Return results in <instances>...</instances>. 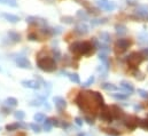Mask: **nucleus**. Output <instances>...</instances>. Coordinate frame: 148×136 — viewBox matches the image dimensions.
<instances>
[{
	"label": "nucleus",
	"instance_id": "a18cd8bd",
	"mask_svg": "<svg viewBox=\"0 0 148 136\" xmlns=\"http://www.w3.org/2000/svg\"><path fill=\"white\" fill-rule=\"evenodd\" d=\"M140 53L143 54V56L145 57V60H148V47H146V48H143V50H141Z\"/></svg>",
	"mask_w": 148,
	"mask_h": 136
},
{
	"label": "nucleus",
	"instance_id": "9d476101",
	"mask_svg": "<svg viewBox=\"0 0 148 136\" xmlns=\"http://www.w3.org/2000/svg\"><path fill=\"white\" fill-rule=\"evenodd\" d=\"M27 23L31 24V25L41 27V28L47 27V20H45L42 17H38V16H29V17H27Z\"/></svg>",
	"mask_w": 148,
	"mask_h": 136
},
{
	"label": "nucleus",
	"instance_id": "423d86ee",
	"mask_svg": "<svg viewBox=\"0 0 148 136\" xmlns=\"http://www.w3.org/2000/svg\"><path fill=\"white\" fill-rule=\"evenodd\" d=\"M138 120H139V118H137L136 116L125 114V117L122 119V124L125 126V128H127L130 132H132L138 127Z\"/></svg>",
	"mask_w": 148,
	"mask_h": 136
},
{
	"label": "nucleus",
	"instance_id": "2f4dec72",
	"mask_svg": "<svg viewBox=\"0 0 148 136\" xmlns=\"http://www.w3.org/2000/svg\"><path fill=\"white\" fill-rule=\"evenodd\" d=\"M61 21H62L64 24H74L75 22H76L73 16H62V17H61Z\"/></svg>",
	"mask_w": 148,
	"mask_h": 136
},
{
	"label": "nucleus",
	"instance_id": "37998d69",
	"mask_svg": "<svg viewBox=\"0 0 148 136\" xmlns=\"http://www.w3.org/2000/svg\"><path fill=\"white\" fill-rule=\"evenodd\" d=\"M84 120L88 124V125H93L94 124V119L92 118V117H88V116H85V118H84Z\"/></svg>",
	"mask_w": 148,
	"mask_h": 136
},
{
	"label": "nucleus",
	"instance_id": "c03bdc74",
	"mask_svg": "<svg viewBox=\"0 0 148 136\" xmlns=\"http://www.w3.org/2000/svg\"><path fill=\"white\" fill-rule=\"evenodd\" d=\"M6 5H8L10 7H17V1L16 0H7Z\"/></svg>",
	"mask_w": 148,
	"mask_h": 136
},
{
	"label": "nucleus",
	"instance_id": "f257e3e1",
	"mask_svg": "<svg viewBox=\"0 0 148 136\" xmlns=\"http://www.w3.org/2000/svg\"><path fill=\"white\" fill-rule=\"evenodd\" d=\"M76 105L79 107L80 111L86 113V116L94 118L98 116L100 110L106 105L103 96L98 92H80L76 99H75Z\"/></svg>",
	"mask_w": 148,
	"mask_h": 136
},
{
	"label": "nucleus",
	"instance_id": "6e6552de",
	"mask_svg": "<svg viewBox=\"0 0 148 136\" xmlns=\"http://www.w3.org/2000/svg\"><path fill=\"white\" fill-rule=\"evenodd\" d=\"M99 118L100 120L107 122V124H111L114 121V117H112V113H111L110 106L108 105H105L101 110H100V114H99Z\"/></svg>",
	"mask_w": 148,
	"mask_h": 136
},
{
	"label": "nucleus",
	"instance_id": "b1692460",
	"mask_svg": "<svg viewBox=\"0 0 148 136\" xmlns=\"http://www.w3.org/2000/svg\"><path fill=\"white\" fill-rule=\"evenodd\" d=\"M100 86H101V88H102V89L108 90V92H115V90H117V89H118V87H117L116 85L110 84V82H102Z\"/></svg>",
	"mask_w": 148,
	"mask_h": 136
},
{
	"label": "nucleus",
	"instance_id": "0eeeda50",
	"mask_svg": "<svg viewBox=\"0 0 148 136\" xmlns=\"http://www.w3.org/2000/svg\"><path fill=\"white\" fill-rule=\"evenodd\" d=\"M131 18H134L136 21H139V20H143V21H148V7L147 6H139L136 12H134V15L131 16Z\"/></svg>",
	"mask_w": 148,
	"mask_h": 136
},
{
	"label": "nucleus",
	"instance_id": "c9c22d12",
	"mask_svg": "<svg viewBox=\"0 0 148 136\" xmlns=\"http://www.w3.org/2000/svg\"><path fill=\"white\" fill-rule=\"evenodd\" d=\"M14 117H15L18 121H22V120L24 119V117H25V113H24L23 111H15V112H14Z\"/></svg>",
	"mask_w": 148,
	"mask_h": 136
},
{
	"label": "nucleus",
	"instance_id": "4c0bfd02",
	"mask_svg": "<svg viewBox=\"0 0 148 136\" xmlns=\"http://www.w3.org/2000/svg\"><path fill=\"white\" fill-rule=\"evenodd\" d=\"M51 33L52 35H59L60 33H62V28L61 27H55L51 29Z\"/></svg>",
	"mask_w": 148,
	"mask_h": 136
},
{
	"label": "nucleus",
	"instance_id": "603ef678",
	"mask_svg": "<svg viewBox=\"0 0 148 136\" xmlns=\"http://www.w3.org/2000/svg\"><path fill=\"white\" fill-rule=\"evenodd\" d=\"M7 2V0H0V3H6Z\"/></svg>",
	"mask_w": 148,
	"mask_h": 136
},
{
	"label": "nucleus",
	"instance_id": "dca6fc26",
	"mask_svg": "<svg viewBox=\"0 0 148 136\" xmlns=\"http://www.w3.org/2000/svg\"><path fill=\"white\" fill-rule=\"evenodd\" d=\"M28 126L25 124H23L22 121H17V122H14V124H10V125H7L6 126V131L8 132H13V131H17L20 128H27Z\"/></svg>",
	"mask_w": 148,
	"mask_h": 136
},
{
	"label": "nucleus",
	"instance_id": "7c9ffc66",
	"mask_svg": "<svg viewBox=\"0 0 148 136\" xmlns=\"http://www.w3.org/2000/svg\"><path fill=\"white\" fill-rule=\"evenodd\" d=\"M138 126L145 131H148V119H139L138 120Z\"/></svg>",
	"mask_w": 148,
	"mask_h": 136
},
{
	"label": "nucleus",
	"instance_id": "9b49d317",
	"mask_svg": "<svg viewBox=\"0 0 148 136\" xmlns=\"http://www.w3.org/2000/svg\"><path fill=\"white\" fill-rule=\"evenodd\" d=\"M110 110H111V113H112V117H114V120L122 121V119L125 117V113H124L123 109H121L118 105H111Z\"/></svg>",
	"mask_w": 148,
	"mask_h": 136
},
{
	"label": "nucleus",
	"instance_id": "6ab92c4d",
	"mask_svg": "<svg viewBox=\"0 0 148 136\" xmlns=\"http://www.w3.org/2000/svg\"><path fill=\"white\" fill-rule=\"evenodd\" d=\"M99 41H101V42H103V44H106V45L110 44V41H111L110 34L108 33V32H105V31L99 32Z\"/></svg>",
	"mask_w": 148,
	"mask_h": 136
},
{
	"label": "nucleus",
	"instance_id": "f704fd0d",
	"mask_svg": "<svg viewBox=\"0 0 148 136\" xmlns=\"http://www.w3.org/2000/svg\"><path fill=\"white\" fill-rule=\"evenodd\" d=\"M94 80H95L94 75H91V77H90V78H88V79H87V80H86V81H85V82H84V84L82 85V87H83V88L90 87V86H91V85H92V84L94 82Z\"/></svg>",
	"mask_w": 148,
	"mask_h": 136
},
{
	"label": "nucleus",
	"instance_id": "473e14b6",
	"mask_svg": "<svg viewBox=\"0 0 148 136\" xmlns=\"http://www.w3.org/2000/svg\"><path fill=\"white\" fill-rule=\"evenodd\" d=\"M132 71H133V75H134L136 79H138L139 81H143V80L145 79V74L141 73L139 70H132Z\"/></svg>",
	"mask_w": 148,
	"mask_h": 136
},
{
	"label": "nucleus",
	"instance_id": "a878e982",
	"mask_svg": "<svg viewBox=\"0 0 148 136\" xmlns=\"http://www.w3.org/2000/svg\"><path fill=\"white\" fill-rule=\"evenodd\" d=\"M99 60L101 61V63H102V64H105L106 67H109V58H108L107 53L100 52V53H99Z\"/></svg>",
	"mask_w": 148,
	"mask_h": 136
},
{
	"label": "nucleus",
	"instance_id": "4468645a",
	"mask_svg": "<svg viewBox=\"0 0 148 136\" xmlns=\"http://www.w3.org/2000/svg\"><path fill=\"white\" fill-rule=\"evenodd\" d=\"M15 63H16V65L18 68L21 69H31L30 61L24 56H18L17 58H15Z\"/></svg>",
	"mask_w": 148,
	"mask_h": 136
},
{
	"label": "nucleus",
	"instance_id": "5fc2aeb1",
	"mask_svg": "<svg viewBox=\"0 0 148 136\" xmlns=\"http://www.w3.org/2000/svg\"><path fill=\"white\" fill-rule=\"evenodd\" d=\"M147 71H148V67H147Z\"/></svg>",
	"mask_w": 148,
	"mask_h": 136
},
{
	"label": "nucleus",
	"instance_id": "72a5a7b5",
	"mask_svg": "<svg viewBox=\"0 0 148 136\" xmlns=\"http://www.w3.org/2000/svg\"><path fill=\"white\" fill-rule=\"evenodd\" d=\"M34 119H35L36 122H42V121H45V114L38 112V113H36V114L34 116Z\"/></svg>",
	"mask_w": 148,
	"mask_h": 136
},
{
	"label": "nucleus",
	"instance_id": "aec40b11",
	"mask_svg": "<svg viewBox=\"0 0 148 136\" xmlns=\"http://www.w3.org/2000/svg\"><path fill=\"white\" fill-rule=\"evenodd\" d=\"M76 1H78V3H80V5H83V6L85 7V9L88 10L90 13H94V14H98V13H99V10H98V9H94V8L92 7V5H90L86 0H76Z\"/></svg>",
	"mask_w": 148,
	"mask_h": 136
},
{
	"label": "nucleus",
	"instance_id": "f3484780",
	"mask_svg": "<svg viewBox=\"0 0 148 136\" xmlns=\"http://www.w3.org/2000/svg\"><path fill=\"white\" fill-rule=\"evenodd\" d=\"M121 87L124 89L125 93H127V94H130V95L134 92V87H133V85H132L131 82H129V81L122 80V81H121Z\"/></svg>",
	"mask_w": 148,
	"mask_h": 136
},
{
	"label": "nucleus",
	"instance_id": "5701e85b",
	"mask_svg": "<svg viewBox=\"0 0 148 136\" xmlns=\"http://www.w3.org/2000/svg\"><path fill=\"white\" fill-rule=\"evenodd\" d=\"M7 35L10 39L12 42H20L21 41V35H20V33H17L15 31H8Z\"/></svg>",
	"mask_w": 148,
	"mask_h": 136
},
{
	"label": "nucleus",
	"instance_id": "cd10ccee",
	"mask_svg": "<svg viewBox=\"0 0 148 136\" xmlns=\"http://www.w3.org/2000/svg\"><path fill=\"white\" fill-rule=\"evenodd\" d=\"M5 105L6 106H8V107H14V106H16L18 102H17V100L15 99V97H8V99H6L5 100Z\"/></svg>",
	"mask_w": 148,
	"mask_h": 136
},
{
	"label": "nucleus",
	"instance_id": "ddd939ff",
	"mask_svg": "<svg viewBox=\"0 0 148 136\" xmlns=\"http://www.w3.org/2000/svg\"><path fill=\"white\" fill-rule=\"evenodd\" d=\"M53 102H54L55 107L58 109L59 112H62L63 110H66V107H67V101H66L63 97H61V96H55V97L53 99Z\"/></svg>",
	"mask_w": 148,
	"mask_h": 136
},
{
	"label": "nucleus",
	"instance_id": "864d4df0",
	"mask_svg": "<svg viewBox=\"0 0 148 136\" xmlns=\"http://www.w3.org/2000/svg\"><path fill=\"white\" fill-rule=\"evenodd\" d=\"M78 136H85V134H84V133H79V134H78Z\"/></svg>",
	"mask_w": 148,
	"mask_h": 136
},
{
	"label": "nucleus",
	"instance_id": "58836bf2",
	"mask_svg": "<svg viewBox=\"0 0 148 136\" xmlns=\"http://www.w3.org/2000/svg\"><path fill=\"white\" fill-rule=\"evenodd\" d=\"M137 93L139 94V96H140V97H143V99H145V100H147V99H148V92H147V90L139 88V89L137 90Z\"/></svg>",
	"mask_w": 148,
	"mask_h": 136
},
{
	"label": "nucleus",
	"instance_id": "bb28decb",
	"mask_svg": "<svg viewBox=\"0 0 148 136\" xmlns=\"http://www.w3.org/2000/svg\"><path fill=\"white\" fill-rule=\"evenodd\" d=\"M108 21V18H93L91 21V25L92 27H98V25H103L106 24Z\"/></svg>",
	"mask_w": 148,
	"mask_h": 136
},
{
	"label": "nucleus",
	"instance_id": "7ed1b4c3",
	"mask_svg": "<svg viewBox=\"0 0 148 136\" xmlns=\"http://www.w3.org/2000/svg\"><path fill=\"white\" fill-rule=\"evenodd\" d=\"M37 67L45 72H54L56 70V61L49 56H41L38 57Z\"/></svg>",
	"mask_w": 148,
	"mask_h": 136
},
{
	"label": "nucleus",
	"instance_id": "f03ea898",
	"mask_svg": "<svg viewBox=\"0 0 148 136\" xmlns=\"http://www.w3.org/2000/svg\"><path fill=\"white\" fill-rule=\"evenodd\" d=\"M70 53H73L77 58L82 56H90L95 52V47L90 41H76L69 46Z\"/></svg>",
	"mask_w": 148,
	"mask_h": 136
},
{
	"label": "nucleus",
	"instance_id": "79ce46f5",
	"mask_svg": "<svg viewBox=\"0 0 148 136\" xmlns=\"http://www.w3.org/2000/svg\"><path fill=\"white\" fill-rule=\"evenodd\" d=\"M29 126H30V128H31L35 133H40V132H41V128L38 126L37 124H30Z\"/></svg>",
	"mask_w": 148,
	"mask_h": 136
},
{
	"label": "nucleus",
	"instance_id": "c85d7f7f",
	"mask_svg": "<svg viewBox=\"0 0 148 136\" xmlns=\"http://www.w3.org/2000/svg\"><path fill=\"white\" fill-rule=\"evenodd\" d=\"M69 79H70V81L71 82H75V84H80V78H79V75L77 74V73H68V75H67Z\"/></svg>",
	"mask_w": 148,
	"mask_h": 136
},
{
	"label": "nucleus",
	"instance_id": "ea45409f",
	"mask_svg": "<svg viewBox=\"0 0 148 136\" xmlns=\"http://www.w3.org/2000/svg\"><path fill=\"white\" fill-rule=\"evenodd\" d=\"M103 131H105L106 133H108V134H110V135H114V136L121 135V132H115L116 129H114V128H103Z\"/></svg>",
	"mask_w": 148,
	"mask_h": 136
},
{
	"label": "nucleus",
	"instance_id": "6e6d98bb",
	"mask_svg": "<svg viewBox=\"0 0 148 136\" xmlns=\"http://www.w3.org/2000/svg\"><path fill=\"white\" fill-rule=\"evenodd\" d=\"M0 71H1V69H0Z\"/></svg>",
	"mask_w": 148,
	"mask_h": 136
},
{
	"label": "nucleus",
	"instance_id": "4be33fe9",
	"mask_svg": "<svg viewBox=\"0 0 148 136\" xmlns=\"http://www.w3.org/2000/svg\"><path fill=\"white\" fill-rule=\"evenodd\" d=\"M115 30H116L117 35H119V37L125 35V34L127 33V28L124 24H116L115 25Z\"/></svg>",
	"mask_w": 148,
	"mask_h": 136
},
{
	"label": "nucleus",
	"instance_id": "39448f33",
	"mask_svg": "<svg viewBox=\"0 0 148 136\" xmlns=\"http://www.w3.org/2000/svg\"><path fill=\"white\" fill-rule=\"evenodd\" d=\"M132 40L127 39V38H121L115 42V47H114V52L116 55H122L124 53L127 52V49L132 46Z\"/></svg>",
	"mask_w": 148,
	"mask_h": 136
},
{
	"label": "nucleus",
	"instance_id": "393cba45",
	"mask_svg": "<svg viewBox=\"0 0 148 136\" xmlns=\"http://www.w3.org/2000/svg\"><path fill=\"white\" fill-rule=\"evenodd\" d=\"M76 16H77V18H79L80 21H88V18H90L88 14H87L85 10H83V9L78 10V12L76 13Z\"/></svg>",
	"mask_w": 148,
	"mask_h": 136
},
{
	"label": "nucleus",
	"instance_id": "412c9836",
	"mask_svg": "<svg viewBox=\"0 0 148 136\" xmlns=\"http://www.w3.org/2000/svg\"><path fill=\"white\" fill-rule=\"evenodd\" d=\"M110 96L114 99V100H116V101H125V100H127V97L130 96V94H127V93H115V94H110Z\"/></svg>",
	"mask_w": 148,
	"mask_h": 136
},
{
	"label": "nucleus",
	"instance_id": "e433bc0d",
	"mask_svg": "<svg viewBox=\"0 0 148 136\" xmlns=\"http://www.w3.org/2000/svg\"><path fill=\"white\" fill-rule=\"evenodd\" d=\"M45 122V125H44V129L46 131V132H51V129H52V122H51V118H46V120L44 121Z\"/></svg>",
	"mask_w": 148,
	"mask_h": 136
},
{
	"label": "nucleus",
	"instance_id": "8fccbe9b",
	"mask_svg": "<svg viewBox=\"0 0 148 136\" xmlns=\"http://www.w3.org/2000/svg\"><path fill=\"white\" fill-rule=\"evenodd\" d=\"M141 109H143V106H141V105H134V110H136V111L141 110Z\"/></svg>",
	"mask_w": 148,
	"mask_h": 136
},
{
	"label": "nucleus",
	"instance_id": "3c124183",
	"mask_svg": "<svg viewBox=\"0 0 148 136\" xmlns=\"http://www.w3.org/2000/svg\"><path fill=\"white\" fill-rule=\"evenodd\" d=\"M15 136H27V135H25V133H22V132H20L18 134H16Z\"/></svg>",
	"mask_w": 148,
	"mask_h": 136
},
{
	"label": "nucleus",
	"instance_id": "49530a36",
	"mask_svg": "<svg viewBox=\"0 0 148 136\" xmlns=\"http://www.w3.org/2000/svg\"><path fill=\"white\" fill-rule=\"evenodd\" d=\"M75 122H76V125L79 126V127L83 126V119L79 118V117H76V118H75Z\"/></svg>",
	"mask_w": 148,
	"mask_h": 136
},
{
	"label": "nucleus",
	"instance_id": "a19ab883",
	"mask_svg": "<svg viewBox=\"0 0 148 136\" xmlns=\"http://www.w3.org/2000/svg\"><path fill=\"white\" fill-rule=\"evenodd\" d=\"M28 39L31 40V41H39L37 32H30V33L28 34Z\"/></svg>",
	"mask_w": 148,
	"mask_h": 136
},
{
	"label": "nucleus",
	"instance_id": "a211bd4d",
	"mask_svg": "<svg viewBox=\"0 0 148 136\" xmlns=\"http://www.w3.org/2000/svg\"><path fill=\"white\" fill-rule=\"evenodd\" d=\"M1 17H3L6 21H8L10 23H17V22H20V17L18 16L13 15V14H9V13H2L1 14Z\"/></svg>",
	"mask_w": 148,
	"mask_h": 136
},
{
	"label": "nucleus",
	"instance_id": "c756f323",
	"mask_svg": "<svg viewBox=\"0 0 148 136\" xmlns=\"http://www.w3.org/2000/svg\"><path fill=\"white\" fill-rule=\"evenodd\" d=\"M52 53H53V58L55 60V61H60L61 58H62V55H61V52H60V49L58 48V47H55V48H53L52 49Z\"/></svg>",
	"mask_w": 148,
	"mask_h": 136
},
{
	"label": "nucleus",
	"instance_id": "f8f14e48",
	"mask_svg": "<svg viewBox=\"0 0 148 136\" xmlns=\"http://www.w3.org/2000/svg\"><path fill=\"white\" fill-rule=\"evenodd\" d=\"M21 85L25 88H30V89H34V90H38L41 87L40 82H38L37 80H22Z\"/></svg>",
	"mask_w": 148,
	"mask_h": 136
},
{
	"label": "nucleus",
	"instance_id": "09e8293b",
	"mask_svg": "<svg viewBox=\"0 0 148 136\" xmlns=\"http://www.w3.org/2000/svg\"><path fill=\"white\" fill-rule=\"evenodd\" d=\"M2 112H3L5 114H8V113L10 112V107H8V106L5 107V106H3V107H2Z\"/></svg>",
	"mask_w": 148,
	"mask_h": 136
},
{
	"label": "nucleus",
	"instance_id": "1a4fd4ad",
	"mask_svg": "<svg viewBox=\"0 0 148 136\" xmlns=\"http://www.w3.org/2000/svg\"><path fill=\"white\" fill-rule=\"evenodd\" d=\"M95 5L106 12H112L116 8V2L110 0H95Z\"/></svg>",
	"mask_w": 148,
	"mask_h": 136
},
{
	"label": "nucleus",
	"instance_id": "2eb2a0df",
	"mask_svg": "<svg viewBox=\"0 0 148 136\" xmlns=\"http://www.w3.org/2000/svg\"><path fill=\"white\" fill-rule=\"evenodd\" d=\"M74 31L77 34H79V35H85V34H87L90 32V28H88L84 22H80V23L76 24Z\"/></svg>",
	"mask_w": 148,
	"mask_h": 136
},
{
	"label": "nucleus",
	"instance_id": "de8ad7c7",
	"mask_svg": "<svg viewBox=\"0 0 148 136\" xmlns=\"http://www.w3.org/2000/svg\"><path fill=\"white\" fill-rule=\"evenodd\" d=\"M30 105H31V106H40V105H41V102H40V101H32V102L30 103Z\"/></svg>",
	"mask_w": 148,
	"mask_h": 136
},
{
	"label": "nucleus",
	"instance_id": "20e7f679",
	"mask_svg": "<svg viewBox=\"0 0 148 136\" xmlns=\"http://www.w3.org/2000/svg\"><path fill=\"white\" fill-rule=\"evenodd\" d=\"M126 64L131 70H138V67L145 61V57L140 52H132L125 57Z\"/></svg>",
	"mask_w": 148,
	"mask_h": 136
}]
</instances>
